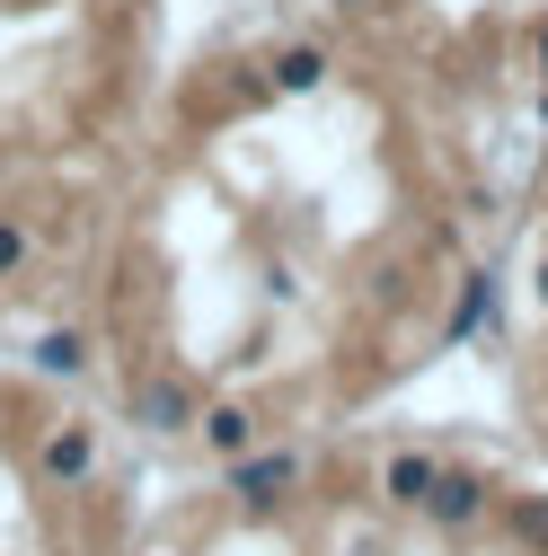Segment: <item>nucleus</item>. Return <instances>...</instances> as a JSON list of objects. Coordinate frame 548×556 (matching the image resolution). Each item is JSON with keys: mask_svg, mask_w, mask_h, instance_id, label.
<instances>
[{"mask_svg": "<svg viewBox=\"0 0 548 556\" xmlns=\"http://www.w3.org/2000/svg\"><path fill=\"white\" fill-rule=\"evenodd\" d=\"M389 485H398V495H407V504H416V495H425V485H434V477H425V459H398V468H389Z\"/></svg>", "mask_w": 548, "mask_h": 556, "instance_id": "1", "label": "nucleus"}]
</instances>
